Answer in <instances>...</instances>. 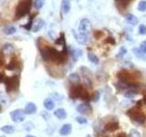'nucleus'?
Listing matches in <instances>:
<instances>
[{
  "label": "nucleus",
  "mask_w": 146,
  "mask_h": 137,
  "mask_svg": "<svg viewBox=\"0 0 146 137\" xmlns=\"http://www.w3.org/2000/svg\"><path fill=\"white\" fill-rule=\"evenodd\" d=\"M41 56H42L43 61H54L57 63H63L67 61V52L65 46L63 47V50L60 52L54 49L53 47H44V49L41 50Z\"/></svg>",
  "instance_id": "obj_1"
},
{
  "label": "nucleus",
  "mask_w": 146,
  "mask_h": 137,
  "mask_svg": "<svg viewBox=\"0 0 146 137\" xmlns=\"http://www.w3.org/2000/svg\"><path fill=\"white\" fill-rule=\"evenodd\" d=\"M70 96L72 99H81L88 102L90 99L89 92L80 84H74L70 90Z\"/></svg>",
  "instance_id": "obj_2"
},
{
  "label": "nucleus",
  "mask_w": 146,
  "mask_h": 137,
  "mask_svg": "<svg viewBox=\"0 0 146 137\" xmlns=\"http://www.w3.org/2000/svg\"><path fill=\"white\" fill-rule=\"evenodd\" d=\"M32 6V0H20L16 7V17L21 18L24 17L30 12Z\"/></svg>",
  "instance_id": "obj_3"
},
{
  "label": "nucleus",
  "mask_w": 146,
  "mask_h": 137,
  "mask_svg": "<svg viewBox=\"0 0 146 137\" xmlns=\"http://www.w3.org/2000/svg\"><path fill=\"white\" fill-rule=\"evenodd\" d=\"M127 115L130 116V118L131 119V120L133 121L135 123H137L138 125L143 124L146 121V117H145L144 114L141 112L139 106L130 109L129 111L127 112Z\"/></svg>",
  "instance_id": "obj_4"
},
{
  "label": "nucleus",
  "mask_w": 146,
  "mask_h": 137,
  "mask_svg": "<svg viewBox=\"0 0 146 137\" xmlns=\"http://www.w3.org/2000/svg\"><path fill=\"white\" fill-rule=\"evenodd\" d=\"M3 83H5L7 92L16 90L18 89V87H19V76L14 75L11 77H7L6 79H5V80L3 81Z\"/></svg>",
  "instance_id": "obj_5"
},
{
  "label": "nucleus",
  "mask_w": 146,
  "mask_h": 137,
  "mask_svg": "<svg viewBox=\"0 0 146 137\" xmlns=\"http://www.w3.org/2000/svg\"><path fill=\"white\" fill-rule=\"evenodd\" d=\"M91 31V23L88 18H82L79 25V32L88 36Z\"/></svg>",
  "instance_id": "obj_6"
},
{
  "label": "nucleus",
  "mask_w": 146,
  "mask_h": 137,
  "mask_svg": "<svg viewBox=\"0 0 146 137\" xmlns=\"http://www.w3.org/2000/svg\"><path fill=\"white\" fill-rule=\"evenodd\" d=\"M25 111L21 109H17L10 112V118L14 122H22L25 120Z\"/></svg>",
  "instance_id": "obj_7"
},
{
  "label": "nucleus",
  "mask_w": 146,
  "mask_h": 137,
  "mask_svg": "<svg viewBox=\"0 0 146 137\" xmlns=\"http://www.w3.org/2000/svg\"><path fill=\"white\" fill-rule=\"evenodd\" d=\"M77 112L81 114H90L92 112V107L91 105L88 102H83L80 103L77 106Z\"/></svg>",
  "instance_id": "obj_8"
},
{
  "label": "nucleus",
  "mask_w": 146,
  "mask_h": 137,
  "mask_svg": "<svg viewBox=\"0 0 146 137\" xmlns=\"http://www.w3.org/2000/svg\"><path fill=\"white\" fill-rule=\"evenodd\" d=\"M72 33L74 34V37L76 40L78 41V43H80L81 45H86V43L88 42V36L81 34V33H77L75 30H72Z\"/></svg>",
  "instance_id": "obj_9"
},
{
  "label": "nucleus",
  "mask_w": 146,
  "mask_h": 137,
  "mask_svg": "<svg viewBox=\"0 0 146 137\" xmlns=\"http://www.w3.org/2000/svg\"><path fill=\"white\" fill-rule=\"evenodd\" d=\"M71 131H72V126L70 123H65L59 129V134L62 136H67L71 134Z\"/></svg>",
  "instance_id": "obj_10"
},
{
  "label": "nucleus",
  "mask_w": 146,
  "mask_h": 137,
  "mask_svg": "<svg viewBox=\"0 0 146 137\" xmlns=\"http://www.w3.org/2000/svg\"><path fill=\"white\" fill-rule=\"evenodd\" d=\"M2 53L7 55H11L15 53V47L11 43H6L2 48Z\"/></svg>",
  "instance_id": "obj_11"
},
{
  "label": "nucleus",
  "mask_w": 146,
  "mask_h": 137,
  "mask_svg": "<svg viewBox=\"0 0 146 137\" xmlns=\"http://www.w3.org/2000/svg\"><path fill=\"white\" fill-rule=\"evenodd\" d=\"M71 0H62L61 2V10L64 15H67V14L70 12V7H71Z\"/></svg>",
  "instance_id": "obj_12"
},
{
  "label": "nucleus",
  "mask_w": 146,
  "mask_h": 137,
  "mask_svg": "<svg viewBox=\"0 0 146 137\" xmlns=\"http://www.w3.org/2000/svg\"><path fill=\"white\" fill-rule=\"evenodd\" d=\"M118 78L120 81H123V82H130L131 80V74L126 70H121L119 72L118 74Z\"/></svg>",
  "instance_id": "obj_13"
},
{
  "label": "nucleus",
  "mask_w": 146,
  "mask_h": 137,
  "mask_svg": "<svg viewBox=\"0 0 146 137\" xmlns=\"http://www.w3.org/2000/svg\"><path fill=\"white\" fill-rule=\"evenodd\" d=\"M17 68H20V63L19 61H17L15 58H13L10 61V62H9L6 67V68L8 70H15Z\"/></svg>",
  "instance_id": "obj_14"
},
{
  "label": "nucleus",
  "mask_w": 146,
  "mask_h": 137,
  "mask_svg": "<svg viewBox=\"0 0 146 137\" xmlns=\"http://www.w3.org/2000/svg\"><path fill=\"white\" fill-rule=\"evenodd\" d=\"M54 115L59 120H64V119L67 118V112L63 108H58L57 110H55Z\"/></svg>",
  "instance_id": "obj_15"
},
{
  "label": "nucleus",
  "mask_w": 146,
  "mask_h": 137,
  "mask_svg": "<svg viewBox=\"0 0 146 137\" xmlns=\"http://www.w3.org/2000/svg\"><path fill=\"white\" fill-rule=\"evenodd\" d=\"M105 131L107 132H114L119 129V122H108L104 127Z\"/></svg>",
  "instance_id": "obj_16"
},
{
  "label": "nucleus",
  "mask_w": 146,
  "mask_h": 137,
  "mask_svg": "<svg viewBox=\"0 0 146 137\" xmlns=\"http://www.w3.org/2000/svg\"><path fill=\"white\" fill-rule=\"evenodd\" d=\"M26 114H33L36 112V106L34 102H29L24 109Z\"/></svg>",
  "instance_id": "obj_17"
},
{
  "label": "nucleus",
  "mask_w": 146,
  "mask_h": 137,
  "mask_svg": "<svg viewBox=\"0 0 146 137\" xmlns=\"http://www.w3.org/2000/svg\"><path fill=\"white\" fill-rule=\"evenodd\" d=\"M44 25H45V21L42 19V18H38V19L35 21L33 29H33L34 32H38V31H39L41 29H42Z\"/></svg>",
  "instance_id": "obj_18"
},
{
  "label": "nucleus",
  "mask_w": 146,
  "mask_h": 137,
  "mask_svg": "<svg viewBox=\"0 0 146 137\" xmlns=\"http://www.w3.org/2000/svg\"><path fill=\"white\" fill-rule=\"evenodd\" d=\"M43 104H44V107L47 109L48 111H51V110H53L54 107H55V102H54V100L51 98L45 99Z\"/></svg>",
  "instance_id": "obj_19"
},
{
  "label": "nucleus",
  "mask_w": 146,
  "mask_h": 137,
  "mask_svg": "<svg viewBox=\"0 0 146 137\" xmlns=\"http://www.w3.org/2000/svg\"><path fill=\"white\" fill-rule=\"evenodd\" d=\"M136 87L137 86L128 89V90L126 91L125 94H124V96H125L126 98H128V99H132V98H134L137 94H138V91H137V90H136Z\"/></svg>",
  "instance_id": "obj_20"
},
{
  "label": "nucleus",
  "mask_w": 146,
  "mask_h": 137,
  "mask_svg": "<svg viewBox=\"0 0 146 137\" xmlns=\"http://www.w3.org/2000/svg\"><path fill=\"white\" fill-rule=\"evenodd\" d=\"M126 20L130 25H132V26L137 25L139 22L138 18H137L134 15H132V14H128L127 17H126Z\"/></svg>",
  "instance_id": "obj_21"
},
{
  "label": "nucleus",
  "mask_w": 146,
  "mask_h": 137,
  "mask_svg": "<svg viewBox=\"0 0 146 137\" xmlns=\"http://www.w3.org/2000/svg\"><path fill=\"white\" fill-rule=\"evenodd\" d=\"M16 31H17V29H16V27H14V26H11V25H9V26H6V27H3V32L6 35H12L14 33H16Z\"/></svg>",
  "instance_id": "obj_22"
},
{
  "label": "nucleus",
  "mask_w": 146,
  "mask_h": 137,
  "mask_svg": "<svg viewBox=\"0 0 146 137\" xmlns=\"http://www.w3.org/2000/svg\"><path fill=\"white\" fill-rule=\"evenodd\" d=\"M68 80H70L73 84H80V76L77 74V73H71V74L68 76Z\"/></svg>",
  "instance_id": "obj_23"
},
{
  "label": "nucleus",
  "mask_w": 146,
  "mask_h": 137,
  "mask_svg": "<svg viewBox=\"0 0 146 137\" xmlns=\"http://www.w3.org/2000/svg\"><path fill=\"white\" fill-rule=\"evenodd\" d=\"M1 131L5 134H12L14 132H15V127L12 125H5L1 128Z\"/></svg>",
  "instance_id": "obj_24"
},
{
  "label": "nucleus",
  "mask_w": 146,
  "mask_h": 137,
  "mask_svg": "<svg viewBox=\"0 0 146 137\" xmlns=\"http://www.w3.org/2000/svg\"><path fill=\"white\" fill-rule=\"evenodd\" d=\"M132 51H133L134 55L139 59H144L145 61V56H144V53L141 51V49L139 48H134L133 49H132Z\"/></svg>",
  "instance_id": "obj_25"
},
{
  "label": "nucleus",
  "mask_w": 146,
  "mask_h": 137,
  "mask_svg": "<svg viewBox=\"0 0 146 137\" xmlns=\"http://www.w3.org/2000/svg\"><path fill=\"white\" fill-rule=\"evenodd\" d=\"M88 59L90 62H92L94 64L99 63V58L92 52H88Z\"/></svg>",
  "instance_id": "obj_26"
},
{
  "label": "nucleus",
  "mask_w": 146,
  "mask_h": 137,
  "mask_svg": "<svg viewBox=\"0 0 146 137\" xmlns=\"http://www.w3.org/2000/svg\"><path fill=\"white\" fill-rule=\"evenodd\" d=\"M71 55H72V58L75 59V61H77L78 58H79L80 56H81V54H82V51L80 49H71Z\"/></svg>",
  "instance_id": "obj_27"
},
{
  "label": "nucleus",
  "mask_w": 146,
  "mask_h": 137,
  "mask_svg": "<svg viewBox=\"0 0 146 137\" xmlns=\"http://www.w3.org/2000/svg\"><path fill=\"white\" fill-rule=\"evenodd\" d=\"M44 3H45V0H35L33 3V6L36 9H40L43 7Z\"/></svg>",
  "instance_id": "obj_28"
},
{
  "label": "nucleus",
  "mask_w": 146,
  "mask_h": 137,
  "mask_svg": "<svg viewBox=\"0 0 146 137\" xmlns=\"http://www.w3.org/2000/svg\"><path fill=\"white\" fill-rule=\"evenodd\" d=\"M138 10L141 12H144L146 11V0H143V1L139 2L138 4Z\"/></svg>",
  "instance_id": "obj_29"
},
{
  "label": "nucleus",
  "mask_w": 146,
  "mask_h": 137,
  "mask_svg": "<svg viewBox=\"0 0 146 137\" xmlns=\"http://www.w3.org/2000/svg\"><path fill=\"white\" fill-rule=\"evenodd\" d=\"M129 137H141V134L137 131L136 129H131L130 131V134H129Z\"/></svg>",
  "instance_id": "obj_30"
},
{
  "label": "nucleus",
  "mask_w": 146,
  "mask_h": 137,
  "mask_svg": "<svg viewBox=\"0 0 146 137\" xmlns=\"http://www.w3.org/2000/svg\"><path fill=\"white\" fill-rule=\"evenodd\" d=\"M126 53H127V49H126V48L121 47L120 49H119V53H118V55H117V57H118V58H122Z\"/></svg>",
  "instance_id": "obj_31"
},
{
  "label": "nucleus",
  "mask_w": 146,
  "mask_h": 137,
  "mask_svg": "<svg viewBox=\"0 0 146 137\" xmlns=\"http://www.w3.org/2000/svg\"><path fill=\"white\" fill-rule=\"evenodd\" d=\"M84 85L87 87V88H91V86H92V82H91L90 79L89 77H84Z\"/></svg>",
  "instance_id": "obj_32"
},
{
  "label": "nucleus",
  "mask_w": 146,
  "mask_h": 137,
  "mask_svg": "<svg viewBox=\"0 0 146 137\" xmlns=\"http://www.w3.org/2000/svg\"><path fill=\"white\" fill-rule=\"evenodd\" d=\"M76 121L80 123V124H85V123H87V119L85 117H82V116H78L76 118Z\"/></svg>",
  "instance_id": "obj_33"
},
{
  "label": "nucleus",
  "mask_w": 146,
  "mask_h": 137,
  "mask_svg": "<svg viewBox=\"0 0 146 137\" xmlns=\"http://www.w3.org/2000/svg\"><path fill=\"white\" fill-rule=\"evenodd\" d=\"M138 31H139V33L141 35H145L146 34V26H144V25H140Z\"/></svg>",
  "instance_id": "obj_34"
},
{
  "label": "nucleus",
  "mask_w": 146,
  "mask_h": 137,
  "mask_svg": "<svg viewBox=\"0 0 146 137\" xmlns=\"http://www.w3.org/2000/svg\"><path fill=\"white\" fill-rule=\"evenodd\" d=\"M116 1L118 2L119 6H120V5H121V6L124 7V8H125V7L127 6L128 4H129V2L131 1V0H116Z\"/></svg>",
  "instance_id": "obj_35"
},
{
  "label": "nucleus",
  "mask_w": 146,
  "mask_h": 137,
  "mask_svg": "<svg viewBox=\"0 0 146 137\" xmlns=\"http://www.w3.org/2000/svg\"><path fill=\"white\" fill-rule=\"evenodd\" d=\"M100 91H95L94 92V94H93V98L91 99L93 100V102H98L99 100V99H100Z\"/></svg>",
  "instance_id": "obj_36"
},
{
  "label": "nucleus",
  "mask_w": 146,
  "mask_h": 137,
  "mask_svg": "<svg viewBox=\"0 0 146 137\" xmlns=\"http://www.w3.org/2000/svg\"><path fill=\"white\" fill-rule=\"evenodd\" d=\"M140 49H141V51H143L144 54H146V40L143 41V42L141 43V45H140Z\"/></svg>",
  "instance_id": "obj_37"
},
{
  "label": "nucleus",
  "mask_w": 146,
  "mask_h": 137,
  "mask_svg": "<svg viewBox=\"0 0 146 137\" xmlns=\"http://www.w3.org/2000/svg\"><path fill=\"white\" fill-rule=\"evenodd\" d=\"M117 137H127V136H126V134H123V132H121V134H119Z\"/></svg>",
  "instance_id": "obj_38"
},
{
  "label": "nucleus",
  "mask_w": 146,
  "mask_h": 137,
  "mask_svg": "<svg viewBox=\"0 0 146 137\" xmlns=\"http://www.w3.org/2000/svg\"><path fill=\"white\" fill-rule=\"evenodd\" d=\"M143 102L146 104V94H144V96H143Z\"/></svg>",
  "instance_id": "obj_39"
},
{
  "label": "nucleus",
  "mask_w": 146,
  "mask_h": 137,
  "mask_svg": "<svg viewBox=\"0 0 146 137\" xmlns=\"http://www.w3.org/2000/svg\"><path fill=\"white\" fill-rule=\"evenodd\" d=\"M26 137H36V136H34V135H27Z\"/></svg>",
  "instance_id": "obj_40"
},
{
  "label": "nucleus",
  "mask_w": 146,
  "mask_h": 137,
  "mask_svg": "<svg viewBox=\"0 0 146 137\" xmlns=\"http://www.w3.org/2000/svg\"><path fill=\"white\" fill-rule=\"evenodd\" d=\"M85 137H91V136H90V134H88V135H86V136H85Z\"/></svg>",
  "instance_id": "obj_41"
},
{
  "label": "nucleus",
  "mask_w": 146,
  "mask_h": 137,
  "mask_svg": "<svg viewBox=\"0 0 146 137\" xmlns=\"http://www.w3.org/2000/svg\"><path fill=\"white\" fill-rule=\"evenodd\" d=\"M0 137H6V136H4V135H2V136H0Z\"/></svg>",
  "instance_id": "obj_42"
}]
</instances>
